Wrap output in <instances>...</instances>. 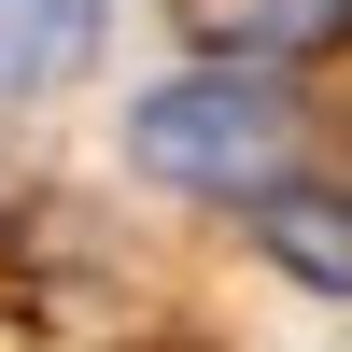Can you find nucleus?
I'll list each match as a JSON object with an SVG mask.
<instances>
[{"instance_id": "f257e3e1", "label": "nucleus", "mask_w": 352, "mask_h": 352, "mask_svg": "<svg viewBox=\"0 0 352 352\" xmlns=\"http://www.w3.org/2000/svg\"><path fill=\"white\" fill-rule=\"evenodd\" d=\"M127 155L155 184H184V197H240V184L268 197L282 155H296V99L254 85V71H184V85H155L127 113Z\"/></svg>"}, {"instance_id": "f03ea898", "label": "nucleus", "mask_w": 352, "mask_h": 352, "mask_svg": "<svg viewBox=\"0 0 352 352\" xmlns=\"http://www.w3.org/2000/svg\"><path fill=\"white\" fill-rule=\"evenodd\" d=\"M184 14L226 56H324V43H352V0H184Z\"/></svg>"}, {"instance_id": "7ed1b4c3", "label": "nucleus", "mask_w": 352, "mask_h": 352, "mask_svg": "<svg viewBox=\"0 0 352 352\" xmlns=\"http://www.w3.org/2000/svg\"><path fill=\"white\" fill-rule=\"evenodd\" d=\"M254 240H268L296 282L352 296V197H324V184H268V226H254Z\"/></svg>"}, {"instance_id": "20e7f679", "label": "nucleus", "mask_w": 352, "mask_h": 352, "mask_svg": "<svg viewBox=\"0 0 352 352\" xmlns=\"http://www.w3.org/2000/svg\"><path fill=\"white\" fill-rule=\"evenodd\" d=\"M99 43V0H0V85H56Z\"/></svg>"}, {"instance_id": "39448f33", "label": "nucleus", "mask_w": 352, "mask_h": 352, "mask_svg": "<svg viewBox=\"0 0 352 352\" xmlns=\"http://www.w3.org/2000/svg\"><path fill=\"white\" fill-rule=\"evenodd\" d=\"M0 352H43V324H28V310H0Z\"/></svg>"}]
</instances>
